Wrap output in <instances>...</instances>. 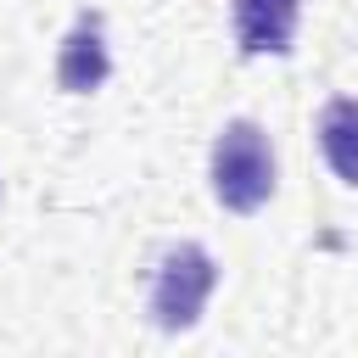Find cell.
I'll list each match as a JSON object with an SVG mask.
<instances>
[{
    "label": "cell",
    "mask_w": 358,
    "mask_h": 358,
    "mask_svg": "<svg viewBox=\"0 0 358 358\" xmlns=\"http://www.w3.org/2000/svg\"><path fill=\"white\" fill-rule=\"evenodd\" d=\"M313 134H319V151L330 162V173L358 190V95H330L313 117Z\"/></svg>",
    "instance_id": "5"
},
{
    "label": "cell",
    "mask_w": 358,
    "mask_h": 358,
    "mask_svg": "<svg viewBox=\"0 0 358 358\" xmlns=\"http://www.w3.org/2000/svg\"><path fill=\"white\" fill-rule=\"evenodd\" d=\"M106 78H112L106 22H101V11H78L67 39L56 45V90L62 95H95Z\"/></svg>",
    "instance_id": "3"
},
{
    "label": "cell",
    "mask_w": 358,
    "mask_h": 358,
    "mask_svg": "<svg viewBox=\"0 0 358 358\" xmlns=\"http://www.w3.org/2000/svg\"><path fill=\"white\" fill-rule=\"evenodd\" d=\"M213 285H218V263H213L207 246H196V241L168 246V252L157 257V268H151V291H145V313H151V324L168 330V336L196 330L201 313H207Z\"/></svg>",
    "instance_id": "2"
},
{
    "label": "cell",
    "mask_w": 358,
    "mask_h": 358,
    "mask_svg": "<svg viewBox=\"0 0 358 358\" xmlns=\"http://www.w3.org/2000/svg\"><path fill=\"white\" fill-rule=\"evenodd\" d=\"M207 179H213V201L235 218H252L268 207L274 196V145L263 134V123L252 117H229L213 134V157H207Z\"/></svg>",
    "instance_id": "1"
},
{
    "label": "cell",
    "mask_w": 358,
    "mask_h": 358,
    "mask_svg": "<svg viewBox=\"0 0 358 358\" xmlns=\"http://www.w3.org/2000/svg\"><path fill=\"white\" fill-rule=\"evenodd\" d=\"M302 0H229V34L241 56H285L296 45Z\"/></svg>",
    "instance_id": "4"
}]
</instances>
